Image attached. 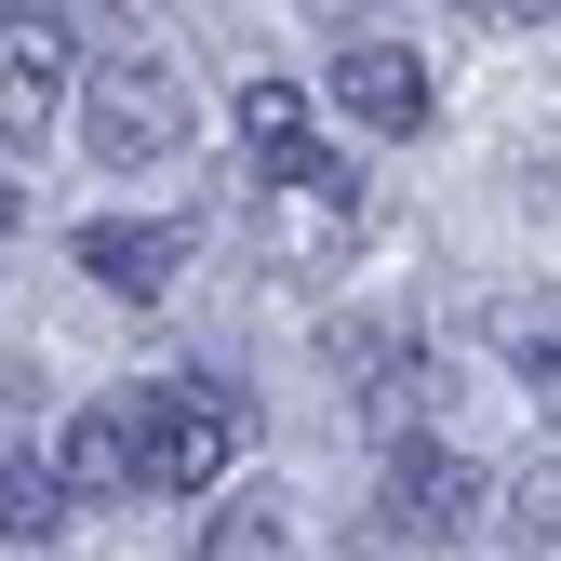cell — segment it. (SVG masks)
<instances>
[{
  "instance_id": "1",
  "label": "cell",
  "mask_w": 561,
  "mask_h": 561,
  "mask_svg": "<svg viewBox=\"0 0 561 561\" xmlns=\"http://www.w3.org/2000/svg\"><path fill=\"white\" fill-rule=\"evenodd\" d=\"M121 428H134V495H215L241 455V401L215 375H161L121 401Z\"/></svg>"
},
{
  "instance_id": "2",
  "label": "cell",
  "mask_w": 561,
  "mask_h": 561,
  "mask_svg": "<svg viewBox=\"0 0 561 561\" xmlns=\"http://www.w3.org/2000/svg\"><path fill=\"white\" fill-rule=\"evenodd\" d=\"M81 134H94V161H107V174H148V161L187 148V81H174L161 54H107V67H94V94H81Z\"/></svg>"
},
{
  "instance_id": "3",
  "label": "cell",
  "mask_w": 561,
  "mask_h": 561,
  "mask_svg": "<svg viewBox=\"0 0 561 561\" xmlns=\"http://www.w3.org/2000/svg\"><path fill=\"white\" fill-rule=\"evenodd\" d=\"M481 495H495V481H481L455 442H401V455H388V495H375V535L442 548V535H468V522H481Z\"/></svg>"
},
{
  "instance_id": "4",
  "label": "cell",
  "mask_w": 561,
  "mask_h": 561,
  "mask_svg": "<svg viewBox=\"0 0 561 561\" xmlns=\"http://www.w3.org/2000/svg\"><path fill=\"white\" fill-rule=\"evenodd\" d=\"M67 67H81V41H67V27L41 14V0H0V134H14V148L54 121Z\"/></svg>"
},
{
  "instance_id": "5",
  "label": "cell",
  "mask_w": 561,
  "mask_h": 561,
  "mask_svg": "<svg viewBox=\"0 0 561 561\" xmlns=\"http://www.w3.org/2000/svg\"><path fill=\"white\" fill-rule=\"evenodd\" d=\"M174 267H187V228L174 215H94L81 228V280H107V295H174Z\"/></svg>"
},
{
  "instance_id": "6",
  "label": "cell",
  "mask_w": 561,
  "mask_h": 561,
  "mask_svg": "<svg viewBox=\"0 0 561 561\" xmlns=\"http://www.w3.org/2000/svg\"><path fill=\"white\" fill-rule=\"evenodd\" d=\"M334 107L375 121V134H428V67H414L401 41H347L334 54Z\"/></svg>"
},
{
  "instance_id": "7",
  "label": "cell",
  "mask_w": 561,
  "mask_h": 561,
  "mask_svg": "<svg viewBox=\"0 0 561 561\" xmlns=\"http://www.w3.org/2000/svg\"><path fill=\"white\" fill-rule=\"evenodd\" d=\"M241 148H254V187H295V174L321 161L308 94H295V81H241Z\"/></svg>"
},
{
  "instance_id": "8",
  "label": "cell",
  "mask_w": 561,
  "mask_h": 561,
  "mask_svg": "<svg viewBox=\"0 0 561 561\" xmlns=\"http://www.w3.org/2000/svg\"><path fill=\"white\" fill-rule=\"evenodd\" d=\"M54 481H67V495H134V428H121V401H94L81 428H67Z\"/></svg>"
},
{
  "instance_id": "9",
  "label": "cell",
  "mask_w": 561,
  "mask_h": 561,
  "mask_svg": "<svg viewBox=\"0 0 561 561\" xmlns=\"http://www.w3.org/2000/svg\"><path fill=\"white\" fill-rule=\"evenodd\" d=\"M201 561H295V522H280V495H215V522H201Z\"/></svg>"
},
{
  "instance_id": "10",
  "label": "cell",
  "mask_w": 561,
  "mask_h": 561,
  "mask_svg": "<svg viewBox=\"0 0 561 561\" xmlns=\"http://www.w3.org/2000/svg\"><path fill=\"white\" fill-rule=\"evenodd\" d=\"M0 535H27V548L67 535V481H54L41 455H0Z\"/></svg>"
},
{
  "instance_id": "11",
  "label": "cell",
  "mask_w": 561,
  "mask_h": 561,
  "mask_svg": "<svg viewBox=\"0 0 561 561\" xmlns=\"http://www.w3.org/2000/svg\"><path fill=\"white\" fill-rule=\"evenodd\" d=\"M508 548H522V561H548V468L508 495Z\"/></svg>"
},
{
  "instance_id": "12",
  "label": "cell",
  "mask_w": 561,
  "mask_h": 561,
  "mask_svg": "<svg viewBox=\"0 0 561 561\" xmlns=\"http://www.w3.org/2000/svg\"><path fill=\"white\" fill-rule=\"evenodd\" d=\"M14 228H27V187H14V174H0V241H14Z\"/></svg>"
},
{
  "instance_id": "13",
  "label": "cell",
  "mask_w": 561,
  "mask_h": 561,
  "mask_svg": "<svg viewBox=\"0 0 561 561\" xmlns=\"http://www.w3.org/2000/svg\"><path fill=\"white\" fill-rule=\"evenodd\" d=\"M481 14H522V0H481Z\"/></svg>"
},
{
  "instance_id": "14",
  "label": "cell",
  "mask_w": 561,
  "mask_h": 561,
  "mask_svg": "<svg viewBox=\"0 0 561 561\" xmlns=\"http://www.w3.org/2000/svg\"><path fill=\"white\" fill-rule=\"evenodd\" d=\"M334 14H347V0H334Z\"/></svg>"
}]
</instances>
